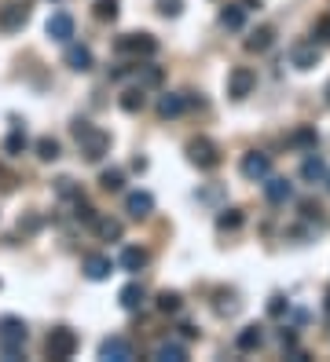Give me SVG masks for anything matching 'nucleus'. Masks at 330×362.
I'll use <instances>...</instances> for the list:
<instances>
[{"label": "nucleus", "instance_id": "nucleus-1", "mask_svg": "<svg viewBox=\"0 0 330 362\" xmlns=\"http://www.w3.org/2000/svg\"><path fill=\"white\" fill-rule=\"evenodd\" d=\"M73 136H78L81 154H85L88 161H99V158H103V154L110 150V136L99 132V128H92L88 121H73Z\"/></svg>", "mask_w": 330, "mask_h": 362}, {"label": "nucleus", "instance_id": "nucleus-2", "mask_svg": "<svg viewBox=\"0 0 330 362\" xmlns=\"http://www.w3.org/2000/svg\"><path fill=\"white\" fill-rule=\"evenodd\" d=\"M22 344H26V322L15 315H4L0 318V352H4V359H19Z\"/></svg>", "mask_w": 330, "mask_h": 362}, {"label": "nucleus", "instance_id": "nucleus-3", "mask_svg": "<svg viewBox=\"0 0 330 362\" xmlns=\"http://www.w3.org/2000/svg\"><path fill=\"white\" fill-rule=\"evenodd\" d=\"M44 352L55 362L73 359V352H78V333H73L70 326H55L52 333H48V341H44Z\"/></svg>", "mask_w": 330, "mask_h": 362}, {"label": "nucleus", "instance_id": "nucleus-4", "mask_svg": "<svg viewBox=\"0 0 330 362\" xmlns=\"http://www.w3.org/2000/svg\"><path fill=\"white\" fill-rule=\"evenodd\" d=\"M187 158H191V165H198V169H217L220 150H217V143H209L206 136H198V139L187 143Z\"/></svg>", "mask_w": 330, "mask_h": 362}, {"label": "nucleus", "instance_id": "nucleus-5", "mask_svg": "<svg viewBox=\"0 0 330 362\" xmlns=\"http://www.w3.org/2000/svg\"><path fill=\"white\" fill-rule=\"evenodd\" d=\"M238 169H243V176L250 179V183H261L264 176H272V154H264V150H250Z\"/></svg>", "mask_w": 330, "mask_h": 362}, {"label": "nucleus", "instance_id": "nucleus-6", "mask_svg": "<svg viewBox=\"0 0 330 362\" xmlns=\"http://www.w3.org/2000/svg\"><path fill=\"white\" fill-rule=\"evenodd\" d=\"M253 88H257V73H253L250 66H235L232 73H227V96L232 99L253 96Z\"/></svg>", "mask_w": 330, "mask_h": 362}, {"label": "nucleus", "instance_id": "nucleus-7", "mask_svg": "<svg viewBox=\"0 0 330 362\" xmlns=\"http://www.w3.org/2000/svg\"><path fill=\"white\" fill-rule=\"evenodd\" d=\"M118 51H121V55H155L158 41L150 33H125L118 41Z\"/></svg>", "mask_w": 330, "mask_h": 362}, {"label": "nucleus", "instance_id": "nucleus-8", "mask_svg": "<svg viewBox=\"0 0 330 362\" xmlns=\"http://www.w3.org/2000/svg\"><path fill=\"white\" fill-rule=\"evenodd\" d=\"M290 66L294 70H315L320 66V48H315L312 41H301L290 48Z\"/></svg>", "mask_w": 330, "mask_h": 362}, {"label": "nucleus", "instance_id": "nucleus-9", "mask_svg": "<svg viewBox=\"0 0 330 362\" xmlns=\"http://www.w3.org/2000/svg\"><path fill=\"white\" fill-rule=\"evenodd\" d=\"M264 198L272 205H283L294 198V183H290L286 176H264Z\"/></svg>", "mask_w": 330, "mask_h": 362}, {"label": "nucleus", "instance_id": "nucleus-10", "mask_svg": "<svg viewBox=\"0 0 330 362\" xmlns=\"http://www.w3.org/2000/svg\"><path fill=\"white\" fill-rule=\"evenodd\" d=\"M99 359L107 362H129L132 359V344L125 337H107L103 344H99Z\"/></svg>", "mask_w": 330, "mask_h": 362}, {"label": "nucleus", "instance_id": "nucleus-11", "mask_svg": "<svg viewBox=\"0 0 330 362\" xmlns=\"http://www.w3.org/2000/svg\"><path fill=\"white\" fill-rule=\"evenodd\" d=\"M26 19H30V8H26V4H8V8H0V30H4V33L22 30V26H26Z\"/></svg>", "mask_w": 330, "mask_h": 362}, {"label": "nucleus", "instance_id": "nucleus-12", "mask_svg": "<svg viewBox=\"0 0 330 362\" xmlns=\"http://www.w3.org/2000/svg\"><path fill=\"white\" fill-rule=\"evenodd\" d=\"M48 37H52V41H59V44H70V37H73V19L67 15V11H55L52 19H48Z\"/></svg>", "mask_w": 330, "mask_h": 362}, {"label": "nucleus", "instance_id": "nucleus-13", "mask_svg": "<svg viewBox=\"0 0 330 362\" xmlns=\"http://www.w3.org/2000/svg\"><path fill=\"white\" fill-rule=\"evenodd\" d=\"M125 212H129L132 219H147L150 212H155V198H150L147 190H132L129 198H125Z\"/></svg>", "mask_w": 330, "mask_h": 362}, {"label": "nucleus", "instance_id": "nucleus-14", "mask_svg": "<svg viewBox=\"0 0 330 362\" xmlns=\"http://www.w3.org/2000/svg\"><path fill=\"white\" fill-rule=\"evenodd\" d=\"M187 110V96L184 92H165L158 96V118H180Z\"/></svg>", "mask_w": 330, "mask_h": 362}, {"label": "nucleus", "instance_id": "nucleus-15", "mask_svg": "<svg viewBox=\"0 0 330 362\" xmlns=\"http://www.w3.org/2000/svg\"><path fill=\"white\" fill-rule=\"evenodd\" d=\"M67 66L78 70V73H88V70H92V48L70 44V48H67Z\"/></svg>", "mask_w": 330, "mask_h": 362}, {"label": "nucleus", "instance_id": "nucleus-16", "mask_svg": "<svg viewBox=\"0 0 330 362\" xmlns=\"http://www.w3.org/2000/svg\"><path fill=\"white\" fill-rule=\"evenodd\" d=\"M147 260H150L147 249H139V245H125L118 264H121L125 271H129V275H136V271H144V267H147Z\"/></svg>", "mask_w": 330, "mask_h": 362}, {"label": "nucleus", "instance_id": "nucleus-17", "mask_svg": "<svg viewBox=\"0 0 330 362\" xmlns=\"http://www.w3.org/2000/svg\"><path fill=\"white\" fill-rule=\"evenodd\" d=\"M301 179H304V183H323V179H327V161L320 158V154H309V158H304Z\"/></svg>", "mask_w": 330, "mask_h": 362}, {"label": "nucleus", "instance_id": "nucleus-18", "mask_svg": "<svg viewBox=\"0 0 330 362\" xmlns=\"http://www.w3.org/2000/svg\"><path fill=\"white\" fill-rule=\"evenodd\" d=\"M110 271H114L110 256H88V260H85V278H92V282L110 278Z\"/></svg>", "mask_w": 330, "mask_h": 362}, {"label": "nucleus", "instance_id": "nucleus-19", "mask_svg": "<svg viewBox=\"0 0 330 362\" xmlns=\"http://www.w3.org/2000/svg\"><path fill=\"white\" fill-rule=\"evenodd\" d=\"M220 26H224V30H243V26H246V4L220 8Z\"/></svg>", "mask_w": 330, "mask_h": 362}, {"label": "nucleus", "instance_id": "nucleus-20", "mask_svg": "<svg viewBox=\"0 0 330 362\" xmlns=\"http://www.w3.org/2000/svg\"><path fill=\"white\" fill-rule=\"evenodd\" d=\"M155 359H158V362H184V359H187V347H184L180 341H162V344L155 347Z\"/></svg>", "mask_w": 330, "mask_h": 362}, {"label": "nucleus", "instance_id": "nucleus-21", "mask_svg": "<svg viewBox=\"0 0 330 362\" xmlns=\"http://www.w3.org/2000/svg\"><path fill=\"white\" fill-rule=\"evenodd\" d=\"M118 304L125 307V311H139V307H144V289H139L136 282H129V286L118 293Z\"/></svg>", "mask_w": 330, "mask_h": 362}, {"label": "nucleus", "instance_id": "nucleus-22", "mask_svg": "<svg viewBox=\"0 0 330 362\" xmlns=\"http://www.w3.org/2000/svg\"><path fill=\"white\" fill-rule=\"evenodd\" d=\"M315 143H320V136H315L312 125H301L297 132L290 136V147H297V150H315Z\"/></svg>", "mask_w": 330, "mask_h": 362}, {"label": "nucleus", "instance_id": "nucleus-23", "mask_svg": "<svg viewBox=\"0 0 330 362\" xmlns=\"http://www.w3.org/2000/svg\"><path fill=\"white\" fill-rule=\"evenodd\" d=\"M261 341H264L261 326H246V329H243V333H238V337H235L238 352H257V347H261Z\"/></svg>", "mask_w": 330, "mask_h": 362}, {"label": "nucleus", "instance_id": "nucleus-24", "mask_svg": "<svg viewBox=\"0 0 330 362\" xmlns=\"http://www.w3.org/2000/svg\"><path fill=\"white\" fill-rule=\"evenodd\" d=\"M275 41V33H272V26H261V30H253L250 33V41H246V51H268Z\"/></svg>", "mask_w": 330, "mask_h": 362}, {"label": "nucleus", "instance_id": "nucleus-25", "mask_svg": "<svg viewBox=\"0 0 330 362\" xmlns=\"http://www.w3.org/2000/svg\"><path fill=\"white\" fill-rule=\"evenodd\" d=\"M243 209H224L220 216H217V227L220 230H238V227H243Z\"/></svg>", "mask_w": 330, "mask_h": 362}, {"label": "nucleus", "instance_id": "nucleus-26", "mask_svg": "<svg viewBox=\"0 0 330 362\" xmlns=\"http://www.w3.org/2000/svg\"><path fill=\"white\" fill-rule=\"evenodd\" d=\"M37 158H41V161H55L59 158V139H52V136L37 139Z\"/></svg>", "mask_w": 330, "mask_h": 362}, {"label": "nucleus", "instance_id": "nucleus-27", "mask_svg": "<svg viewBox=\"0 0 330 362\" xmlns=\"http://www.w3.org/2000/svg\"><path fill=\"white\" fill-rule=\"evenodd\" d=\"M96 230H99V238H103V242H118L121 238V224H118V219H96Z\"/></svg>", "mask_w": 330, "mask_h": 362}, {"label": "nucleus", "instance_id": "nucleus-28", "mask_svg": "<svg viewBox=\"0 0 330 362\" xmlns=\"http://www.w3.org/2000/svg\"><path fill=\"white\" fill-rule=\"evenodd\" d=\"M121 110L125 114H139L144 110V88H132V92L121 96Z\"/></svg>", "mask_w": 330, "mask_h": 362}, {"label": "nucleus", "instance_id": "nucleus-29", "mask_svg": "<svg viewBox=\"0 0 330 362\" xmlns=\"http://www.w3.org/2000/svg\"><path fill=\"white\" fill-rule=\"evenodd\" d=\"M158 311H180V293H173V289H162L158 293Z\"/></svg>", "mask_w": 330, "mask_h": 362}, {"label": "nucleus", "instance_id": "nucleus-30", "mask_svg": "<svg viewBox=\"0 0 330 362\" xmlns=\"http://www.w3.org/2000/svg\"><path fill=\"white\" fill-rule=\"evenodd\" d=\"M96 19L99 22H114V19H118V0H96Z\"/></svg>", "mask_w": 330, "mask_h": 362}, {"label": "nucleus", "instance_id": "nucleus-31", "mask_svg": "<svg viewBox=\"0 0 330 362\" xmlns=\"http://www.w3.org/2000/svg\"><path fill=\"white\" fill-rule=\"evenodd\" d=\"M99 187L114 194V190H121V187H125V176H121L118 169H107L103 176H99Z\"/></svg>", "mask_w": 330, "mask_h": 362}, {"label": "nucleus", "instance_id": "nucleus-32", "mask_svg": "<svg viewBox=\"0 0 330 362\" xmlns=\"http://www.w3.org/2000/svg\"><path fill=\"white\" fill-rule=\"evenodd\" d=\"M4 150L11 154V158H15V154H22V150H26V132H19V128H15V132L4 139Z\"/></svg>", "mask_w": 330, "mask_h": 362}, {"label": "nucleus", "instance_id": "nucleus-33", "mask_svg": "<svg viewBox=\"0 0 330 362\" xmlns=\"http://www.w3.org/2000/svg\"><path fill=\"white\" fill-rule=\"evenodd\" d=\"M180 8H184L180 0H162V4H158V11L165 19H176V15H180Z\"/></svg>", "mask_w": 330, "mask_h": 362}, {"label": "nucleus", "instance_id": "nucleus-34", "mask_svg": "<svg viewBox=\"0 0 330 362\" xmlns=\"http://www.w3.org/2000/svg\"><path fill=\"white\" fill-rule=\"evenodd\" d=\"M78 219H85V224H96V209H92V205H85V201H78Z\"/></svg>", "mask_w": 330, "mask_h": 362}, {"label": "nucleus", "instance_id": "nucleus-35", "mask_svg": "<svg viewBox=\"0 0 330 362\" xmlns=\"http://www.w3.org/2000/svg\"><path fill=\"white\" fill-rule=\"evenodd\" d=\"M144 84H162V70L158 66H144Z\"/></svg>", "mask_w": 330, "mask_h": 362}, {"label": "nucleus", "instance_id": "nucleus-36", "mask_svg": "<svg viewBox=\"0 0 330 362\" xmlns=\"http://www.w3.org/2000/svg\"><path fill=\"white\" fill-rule=\"evenodd\" d=\"M268 311H272V315H283V296H272V304H268Z\"/></svg>", "mask_w": 330, "mask_h": 362}, {"label": "nucleus", "instance_id": "nucleus-37", "mask_svg": "<svg viewBox=\"0 0 330 362\" xmlns=\"http://www.w3.org/2000/svg\"><path fill=\"white\" fill-rule=\"evenodd\" d=\"M327 102H330V84H327Z\"/></svg>", "mask_w": 330, "mask_h": 362}, {"label": "nucleus", "instance_id": "nucleus-38", "mask_svg": "<svg viewBox=\"0 0 330 362\" xmlns=\"http://www.w3.org/2000/svg\"><path fill=\"white\" fill-rule=\"evenodd\" d=\"M327 190H330V172H327Z\"/></svg>", "mask_w": 330, "mask_h": 362}]
</instances>
